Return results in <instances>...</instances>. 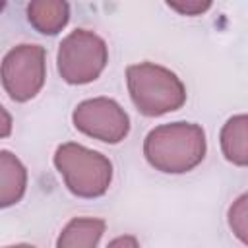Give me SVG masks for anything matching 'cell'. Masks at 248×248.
Here are the masks:
<instances>
[{
    "label": "cell",
    "mask_w": 248,
    "mask_h": 248,
    "mask_svg": "<svg viewBox=\"0 0 248 248\" xmlns=\"http://www.w3.org/2000/svg\"><path fill=\"white\" fill-rule=\"evenodd\" d=\"M126 85L132 103L143 116H163L186 103L182 79L169 68L153 62L128 66Z\"/></svg>",
    "instance_id": "2"
},
{
    "label": "cell",
    "mask_w": 248,
    "mask_h": 248,
    "mask_svg": "<svg viewBox=\"0 0 248 248\" xmlns=\"http://www.w3.org/2000/svg\"><path fill=\"white\" fill-rule=\"evenodd\" d=\"M107 62V43L89 29H76L58 45V74L70 85H85L95 81L103 74Z\"/></svg>",
    "instance_id": "4"
},
{
    "label": "cell",
    "mask_w": 248,
    "mask_h": 248,
    "mask_svg": "<svg viewBox=\"0 0 248 248\" xmlns=\"http://www.w3.org/2000/svg\"><path fill=\"white\" fill-rule=\"evenodd\" d=\"M46 79V52L41 45L21 43L2 58V87L16 103L37 97Z\"/></svg>",
    "instance_id": "5"
},
{
    "label": "cell",
    "mask_w": 248,
    "mask_h": 248,
    "mask_svg": "<svg viewBox=\"0 0 248 248\" xmlns=\"http://www.w3.org/2000/svg\"><path fill=\"white\" fill-rule=\"evenodd\" d=\"M107 248H141L134 234H120L108 242Z\"/></svg>",
    "instance_id": "13"
},
{
    "label": "cell",
    "mask_w": 248,
    "mask_h": 248,
    "mask_svg": "<svg viewBox=\"0 0 248 248\" xmlns=\"http://www.w3.org/2000/svg\"><path fill=\"white\" fill-rule=\"evenodd\" d=\"M27 190V169L8 149L0 151V205H16Z\"/></svg>",
    "instance_id": "7"
},
{
    "label": "cell",
    "mask_w": 248,
    "mask_h": 248,
    "mask_svg": "<svg viewBox=\"0 0 248 248\" xmlns=\"http://www.w3.org/2000/svg\"><path fill=\"white\" fill-rule=\"evenodd\" d=\"M4 248H37V246H33V244H23V242H19V244H10V246H4Z\"/></svg>",
    "instance_id": "15"
},
{
    "label": "cell",
    "mask_w": 248,
    "mask_h": 248,
    "mask_svg": "<svg viewBox=\"0 0 248 248\" xmlns=\"http://www.w3.org/2000/svg\"><path fill=\"white\" fill-rule=\"evenodd\" d=\"M52 163L66 188L78 198H101L112 182V163L99 151L68 141L56 147Z\"/></svg>",
    "instance_id": "3"
},
{
    "label": "cell",
    "mask_w": 248,
    "mask_h": 248,
    "mask_svg": "<svg viewBox=\"0 0 248 248\" xmlns=\"http://www.w3.org/2000/svg\"><path fill=\"white\" fill-rule=\"evenodd\" d=\"M225 159L236 167H248V114L231 116L219 134Z\"/></svg>",
    "instance_id": "10"
},
{
    "label": "cell",
    "mask_w": 248,
    "mask_h": 248,
    "mask_svg": "<svg viewBox=\"0 0 248 248\" xmlns=\"http://www.w3.org/2000/svg\"><path fill=\"white\" fill-rule=\"evenodd\" d=\"M2 118H4V124H2V136H10V130H12V118L8 114V110L2 107Z\"/></svg>",
    "instance_id": "14"
},
{
    "label": "cell",
    "mask_w": 248,
    "mask_h": 248,
    "mask_svg": "<svg viewBox=\"0 0 248 248\" xmlns=\"http://www.w3.org/2000/svg\"><path fill=\"white\" fill-rule=\"evenodd\" d=\"M167 6L180 16H202L211 8V2L202 0H182V2H167Z\"/></svg>",
    "instance_id": "12"
},
{
    "label": "cell",
    "mask_w": 248,
    "mask_h": 248,
    "mask_svg": "<svg viewBox=\"0 0 248 248\" xmlns=\"http://www.w3.org/2000/svg\"><path fill=\"white\" fill-rule=\"evenodd\" d=\"M227 221H229V229L232 231V234L244 246H248V192L240 194L231 203L229 213H227Z\"/></svg>",
    "instance_id": "11"
},
{
    "label": "cell",
    "mask_w": 248,
    "mask_h": 248,
    "mask_svg": "<svg viewBox=\"0 0 248 248\" xmlns=\"http://www.w3.org/2000/svg\"><path fill=\"white\" fill-rule=\"evenodd\" d=\"M205 151V132L194 122L155 126L143 140L145 161L165 174H184L196 169L203 161Z\"/></svg>",
    "instance_id": "1"
},
{
    "label": "cell",
    "mask_w": 248,
    "mask_h": 248,
    "mask_svg": "<svg viewBox=\"0 0 248 248\" xmlns=\"http://www.w3.org/2000/svg\"><path fill=\"white\" fill-rule=\"evenodd\" d=\"M72 122L81 134L105 143H120L130 132L128 112L108 97L81 101L72 112Z\"/></svg>",
    "instance_id": "6"
},
{
    "label": "cell",
    "mask_w": 248,
    "mask_h": 248,
    "mask_svg": "<svg viewBox=\"0 0 248 248\" xmlns=\"http://www.w3.org/2000/svg\"><path fill=\"white\" fill-rule=\"evenodd\" d=\"M107 223L99 217H74L56 238V248H97Z\"/></svg>",
    "instance_id": "8"
},
{
    "label": "cell",
    "mask_w": 248,
    "mask_h": 248,
    "mask_svg": "<svg viewBox=\"0 0 248 248\" xmlns=\"http://www.w3.org/2000/svg\"><path fill=\"white\" fill-rule=\"evenodd\" d=\"M70 19V6L62 0H35L27 4V21L43 35L60 33Z\"/></svg>",
    "instance_id": "9"
}]
</instances>
